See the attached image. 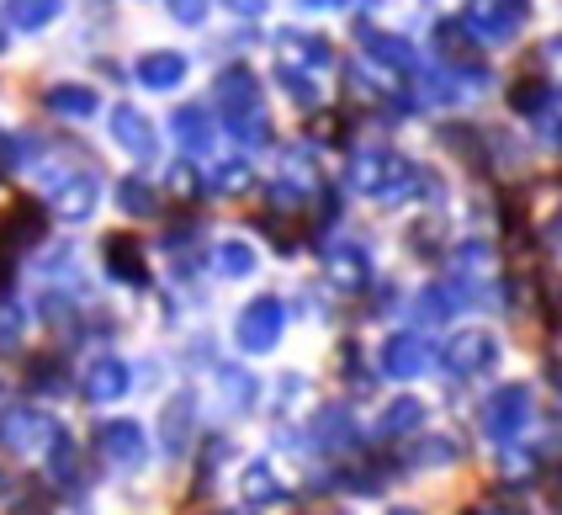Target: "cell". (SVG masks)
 <instances>
[{
    "instance_id": "obj_1",
    "label": "cell",
    "mask_w": 562,
    "mask_h": 515,
    "mask_svg": "<svg viewBox=\"0 0 562 515\" xmlns=\"http://www.w3.org/2000/svg\"><path fill=\"white\" fill-rule=\"evenodd\" d=\"M218 107L228 117V128L239 133L245 144H271V123H266V101H260V80L255 69L228 65L218 75Z\"/></svg>"
},
{
    "instance_id": "obj_2",
    "label": "cell",
    "mask_w": 562,
    "mask_h": 515,
    "mask_svg": "<svg viewBox=\"0 0 562 515\" xmlns=\"http://www.w3.org/2000/svg\"><path fill=\"white\" fill-rule=\"evenodd\" d=\"M281 329H286V303L266 292V298H250V303L239 309L234 340H239V351L245 356H266L281 340Z\"/></svg>"
},
{
    "instance_id": "obj_3",
    "label": "cell",
    "mask_w": 562,
    "mask_h": 515,
    "mask_svg": "<svg viewBox=\"0 0 562 515\" xmlns=\"http://www.w3.org/2000/svg\"><path fill=\"white\" fill-rule=\"evenodd\" d=\"M531 410H536L531 388L526 383H504V388H494V393L483 399V430H488L494 441H515V436L531 425Z\"/></svg>"
},
{
    "instance_id": "obj_4",
    "label": "cell",
    "mask_w": 562,
    "mask_h": 515,
    "mask_svg": "<svg viewBox=\"0 0 562 515\" xmlns=\"http://www.w3.org/2000/svg\"><path fill=\"white\" fill-rule=\"evenodd\" d=\"M494 361H499V340L488 329H457L440 346V367L451 378H483V372H494Z\"/></svg>"
},
{
    "instance_id": "obj_5",
    "label": "cell",
    "mask_w": 562,
    "mask_h": 515,
    "mask_svg": "<svg viewBox=\"0 0 562 515\" xmlns=\"http://www.w3.org/2000/svg\"><path fill=\"white\" fill-rule=\"evenodd\" d=\"M95 451L112 462V468H144V457H149V436H144V425L138 419H106L101 430H95Z\"/></svg>"
},
{
    "instance_id": "obj_6",
    "label": "cell",
    "mask_w": 562,
    "mask_h": 515,
    "mask_svg": "<svg viewBox=\"0 0 562 515\" xmlns=\"http://www.w3.org/2000/svg\"><path fill=\"white\" fill-rule=\"evenodd\" d=\"M436 48H440V59H446V69H457V75H468V80H488V65H483V54H477V37H472L468 22H440Z\"/></svg>"
},
{
    "instance_id": "obj_7",
    "label": "cell",
    "mask_w": 562,
    "mask_h": 515,
    "mask_svg": "<svg viewBox=\"0 0 562 515\" xmlns=\"http://www.w3.org/2000/svg\"><path fill=\"white\" fill-rule=\"evenodd\" d=\"M382 378H393V383H408V378H419L425 367H430V346L419 340V335H387L382 340Z\"/></svg>"
},
{
    "instance_id": "obj_8",
    "label": "cell",
    "mask_w": 562,
    "mask_h": 515,
    "mask_svg": "<svg viewBox=\"0 0 562 515\" xmlns=\"http://www.w3.org/2000/svg\"><path fill=\"white\" fill-rule=\"evenodd\" d=\"M112 138L123 144L133 160H155V149H159V138H155V123L138 112V107H112Z\"/></svg>"
},
{
    "instance_id": "obj_9",
    "label": "cell",
    "mask_w": 562,
    "mask_h": 515,
    "mask_svg": "<svg viewBox=\"0 0 562 515\" xmlns=\"http://www.w3.org/2000/svg\"><path fill=\"white\" fill-rule=\"evenodd\" d=\"M324 277H329L340 292H361L372 282V256H367V245H335V250L324 256Z\"/></svg>"
},
{
    "instance_id": "obj_10",
    "label": "cell",
    "mask_w": 562,
    "mask_h": 515,
    "mask_svg": "<svg viewBox=\"0 0 562 515\" xmlns=\"http://www.w3.org/2000/svg\"><path fill=\"white\" fill-rule=\"evenodd\" d=\"M101 256H106V271H112L117 282H127V288H144V282H149V266H144V245H138L133 234H106Z\"/></svg>"
},
{
    "instance_id": "obj_11",
    "label": "cell",
    "mask_w": 562,
    "mask_h": 515,
    "mask_svg": "<svg viewBox=\"0 0 562 515\" xmlns=\"http://www.w3.org/2000/svg\"><path fill=\"white\" fill-rule=\"evenodd\" d=\"M43 219H48V213H43V202H32V197H16V202L5 208V219H0V239H5L11 250H22V245H37V239H43V228H48Z\"/></svg>"
},
{
    "instance_id": "obj_12",
    "label": "cell",
    "mask_w": 562,
    "mask_h": 515,
    "mask_svg": "<svg viewBox=\"0 0 562 515\" xmlns=\"http://www.w3.org/2000/svg\"><path fill=\"white\" fill-rule=\"evenodd\" d=\"M462 22H468L477 37H488V43H509V37L520 33V11H509L504 0H472Z\"/></svg>"
},
{
    "instance_id": "obj_13",
    "label": "cell",
    "mask_w": 562,
    "mask_h": 515,
    "mask_svg": "<svg viewBox=\"0 0 562 515\" xmlns=\"http://www.w3.org/2000/svg\"><path fill=\"white\" fill-rule=\"evenodd\" d=\"M95 197H101L95 176H64V181H54V208H59L64 224H80V219H91V213H95Z\"/></svg>"
},
{
    "instance_id": "obj_14",
    "label": "cell",
    "mask_w": 562,
    "mask_h": 515,
    "mask_svg": "<svg viewBox=\"0 0 562 515\" xmlns=\"http://www.w3.org/2000/svg\"><path fill=\"white\" fill-rule=\"evenodd\" d=\"M313 192H318V165H308L303 149H286L271 197H277V202H297V197H313Z\"/></svg>"
},
{
    "instance_id": "obj_15",
    "label": "cell",
    "mask_w": 562,
    "mask_h": 515,
    "mask_svg": "<svg viewBox=\"0 0 562 515\" xmlns=\"http://www.w3.org/2000/svg\"><path fill=\"white\" fill-rule=\"evenodd\" d=\"M191 430H196V399L191 393H176L170 404H165V415H159V441L170 457H181L191 441Z\"/></svg>"
},
{
    "instance_id": "obj_16",
    "label": "cell",
    "mask_w": 562,
    "mask_h": 515,
    "mask_svg": "<svg viewBox=\"0 0 562 515\" xmlns=\"http://www.w3.org/2000/svg\"><path fill=\"white\" fill-rule=\"evenodd\" d=\"M361 48H367V59H372V65H382V69H404V75H414V69H419V59H414V43H408V37L361 27Z\"/></svg>"
},
{
    "instance_id": "obj_17",
    "label": "cell",
    "mask_w": 562,
    "mask_h": 515,
    "mask_svg": "<svg viewBox=\"0 0 562 515\" xmlns=\"http://www.w3.org/2000/svg\"><path fill=\"white\" fill-rule=\"evenodd\" d=\"M138 80H144L149 91H176V86L187 80V54H170V48L144 54V59H138Z\"/></svg>"
},
{
    "instance_id": "obj_18",
    "label": "cell",
    "mask_w": 562,
    "mask_h": 515,
    "mask_svg": "<svg viewBox=\"0 0 562 515\" xmlns=\"http://www.w3.org/2000/svg\"><path fill=\"white\" fill-rule=\"evenodd\" d=\"M170 128H176V138H181L187 155H207V149H213V117H207L202 107H176Z\"/></svg>"
},
{
    "instance_id": "obj_19",
    "label": "cell",
    "mask_w": 562,
    "mask_h": 515,
    "mask_svg": "<svg viewBox=\"0 0 562 515\" xmlns=\"http://www.w3.org/2000/svg\"><path fill=\"white\" fill-rule=\"evenodd\" d=\"M123 393H127V367L117 361V356H101L91 372H86V399L112 404V399H123Z\"/></svg>"
},
{
    "instance_id": "obj_20",
    "label": "cell",
    "mask_w": 562,
    "mask_h": 515,
    "mask_svg": "<svg viewBox=\"0 0 562 515\" xmlns=\"http://www.w3.org/2000/svg\"><path fill=\"white\" fill-rule=\"evenodd\" d=\"M387 170H393V155H382V149H361V155L350 160V187H356V192H367V197H382Z\"/></svg>"
},
{
    "instance_id": "obj_21",
    "label": "cell",
    "mask_w": 562,
    "mask_h": 515,
    "mask_svg": "<svg viewBox=\"0 0 562 515\" xmlns=\"http://www.w3.org/2000/svg\"><path fill=\"white\" fill-rule=\"evenodd\" d=\"M419 419H425V404L419 399H393L382 415H376V436L382 441H393V436H408V430H419Z\"/></svg>"
},
{
    "instance_id": "obj_22",
    "label": "cell",
    "mask_w": 562,
    "mask_h": 515,
    "mask_svg": "<svg viewBox=\"0 0 562 515\" xmlns=\"http://www.w3.org/2000/svg\"><path fill=\"white\" fill-rule=\"evenodd\" d=\"M239 494H245L250 505H271V500H286V483L277 479L271 462H250L245 479H239Z\"/></svg>"
},
{
    "instance_id": "obj_23",
    "label": "cell",
    "mask_w": 562,
    "mask_h": 515,
    "mask_svg": "<svg viewBox=\"0 0 562 515\" xmlns=\"http://www.w3.org/2000/svg\"><path fill=\"white\" fill-rule=\"evenodd\" d=\"M451 462H462V441L451 436H419L408 447V468H451Z\"/></svg>"
},
{
    "instance_id": "obj_24",
    "label": "cell",
    "mask_w": 562,
    "mask_h": 515,
    "mask_svg": "<svg viewBox=\"0 0 562 515\" xmlns=\"http://www.w3.org/2000/svg\"><path fill=\"white\" fill-rule=\"evenodd\" d=\"M48 112H59V117H95L101 97H95L91 86H54L48 91Z\"/></svg>"
},
{
    "instance_id": "obj_25",
    "label": "cell",
    "mask_w": 562,
    "mask_h": 515,
    "mask_svg": "<svg viewBox=\"0 0 562 515\" xmlns=\"http://www.w3.org/2000/svg\"><path fill=\"white\" fill-rule=\"evenodd\" d=\"M509 107H515L520 117H547V112H552V91H547V80L520 75V80L509 86Z\"/></svg>"
},
{
    "instance_id": "obj_26",
    "label": "cell",
    "mask_w": 562,
    "mask_h": 515,
    "mask_svg": "<svg viewBox=\"0 0 562 515\" xmlns=\"http://www.w3.org/2000/svg\"><path fill=\"white\" fill-rule=\"evenodd\" d=\"M37 436H48V419L32 415V410H11V415L0 419V441H5V447L27 451Z\"/></svg>"
},
{
    "instance_id": "obj_27",
    "label": "cell",
    "mask_w": 562,
    "mask_h": 515,
    "mask_svg": "<svg viewBox=\"0 0 562 515\" xmlns=\"http://www.w3.org/2000/svg\"><path fill=\"white\" fill-rule=\"evenodd\" d=\"M277 48H286L297 65H308V69H324L335 59V54H329V37H308V33H292V27L277 33Z\"/></svg>"
},
{
    "instance_id": "obj_28",
    "label": "cell",
    "mask_w": 562,
    "mask_h": 515,
    "mask_svg": "<svg viewBox=\"0 0 562 515\" xmlns=\"http://www.w3.org/2000/svg\"><path fill=\"white\" fill-rule=\"evenodd\" d=\"M64 11V0H5V22H16L22 33H37L48 27L54 16Z\"/></svg>"
},
{
    "instance_id": "obj_29",
    "label": "cell",
    "mask_w": 562,
    "mask_h": 515,
    "mask_svg": "<svg viewBox=\"0 0 562 515\" xmlns=\"http://www.w3.org/2000/svg\"><path fill=\"white\" fill-rule=\"evenodd\" d=\"M350 436H356V425H350V415H345L340 404H329V410H318V419H313V447L335 451V447H345Z\"/></svg>"
},
{
    "instance_id": "obj_30",
    "label": "cell",
    "mask_w": 562,
    "mask_h": 515,
    "mask_svg": "<svg viewBox=\"0 0 562 515\" xmlns=\"http://www.w3.org/2000/svg\"><path fill=\"white\" fill-rule=\"evenodd\" d=\"M213 260H218L223 277H255V266H260V260H255V250L245 245V239H223L218 250H213Z\"/></svg>"
},
{
    "instance_id": "obj_31",
    "label": "cell",
    "mask_w": 562,
    "mask_h": 515,
    "mask_svg": "<svg viewBox=\"0 0 562 515\" xmlns=\"http://www.w3.org/2000/svg\"><path fill=\"white\" fill-rule=\"evenodd\" d=\"M218 383H223V404H228L234 415H245V410L255 404V378H250V372H239V367H223Z\"/></svg>"
},
{
    "instance_id": "obj_32",
    "label": "cell",
    "mask_w": 562,
    "mask_h": 515,
    "mask_svg": "<svg viewBox=\"0 0 562 515\" xmlns=\"http://www.w3.org/2000/svg\"><path fill=\"white\" fill-rule=\"evenodd\" d=\"M457 309H462V292H457V288H425V292H419V320H425V324L451 320Z\"/></svg>"
},
{
    "instance_id": "obj_33",
    "label": "cell",
    "mask_w": 562,
    "mask_h": 515,
    "mask_svg": "<svg viewBox=\"0 0 562 515\" xmlns=\"http://www.w3.org/2000/svg\"><path fill=\"white\" fill-rule=\"evenodd\" d=\"M117 202H123L127 219H144V213H155V187L144 176H127V181H117Z\"/></svg>"
},
{
    "instance_id": "obj_34",
    "label": "cell",
    "mask_w": 562,
    "mask_h": 515,
    "mask_svg": "<svg viewBox=\"0 0 562 515\" xmlns=\"http://www.w3.org/2000/svg\"><path fill=\"white\" fill-rule=\"evenodd\" d=\"M250 187H255V170L245 160L218 165V176H213V192H223V197H245Z\"/></svg>"
},
{
    "instance_id": "obj_35",
    "label": "cell",
    "mask_w": 562,
    "mask_h": 515,
    "mask_svg": "<svg viewBox=\"0 0 562 515\" xmlns=\"http://www.w3.org/2000/svg\"><path fill=\"white\" fill-rule=\"evenodd\" d=\"M440 138H446V149H457L468 165H483V144H477L483 133H477V128H446Z\"/></svg>"
},
{
    "instance_id": "obj_36",
    "label": "cell",
    "mask_w": 562,
    "mask_h": 515,
    "mask_svg": "<svg viewBox=\"0 0 562 515\" xmlns=\"http://www.w3.org/2000/svg\"><path fill=\"white\" fill-rule=\"evenodd\" d=\"M228 457V436H213L207 447H202V462H196V489H207L213 473H218V462Z\"/></svg>"
},
{
    "instance_id": "obj_37",
    "label": "cell",
    "mask_w": 562,
    "mask_h": 515,
    "mask_svg": "<svg viewBox=\"0 0 562 515\" xmlns=\"http://www.w3.org/2000/svg\"><path fill=\"white\" fill-rule=\"evenodd\" d=\"M32 388H64V361L37 356V361H32Z\"/></svg>"
},
{
    "instance_id": "obj_38",
    "label": "cell",
    "mask_w": 562,
    "mask_h": 515,
    "mask_svg": "<svg viewBox=\"0 0 562 515\" xmlns=\"http://www.w3.org/2000/svg\"><path fill=\"white\" fill-rule=\"evenodd\" d=\"M457 260H462V277H477V271L494 260V250H488V245H477V239H468V245L457 250Z\"/></svg>"
},
{
    "instance_id": "obj_39",
    "label": "cell",
    "mask_w": 562,
    "mask_h": 515,
    "mask_svg": "<svg viewBox=\"0 0 562 515\" xmlns=\"http://www.w3.org/2000/svg\"><path fill=\"white\" fill-rule=\"evenodd\" d=\"M16 340H22V314H16V303H5L0 309V351H16Z\"/></svg>"
},
{
    "instance_id": "obj_40",
    "label": "cell",
    "mask_w": 562,
    "mask_h": 515,
    "mask_svg": "<svg viewBox=\"0 0 562 515\" xmlns=\"http://www.w3.org/2000/svg\"><path fill=\"white\" fill-rule=\"evenodd\" d=\"M531 473H536V457H531V451H504V479L520 483V479H531Z\"/></svg>"
},
{
    "instance_id": "obj_41",
    "label": "cell",
    "mask_w": 562,
    "mask_h": 515,
    "mask_svg": "<svg viewBox=\"0 0 562 515\" xmlns=\"http://www.w3.org/2000/svg\"><path fill=\"white\" fill-rule=\"evenodd\" d=\"M277 80L286 86V91H292V101H303V107H308V101H318V91H313V86L303 80V75H297V69H277Z\"/></svg>"
},
{
    "instance_id": "obj_42",
    "label": "cell",
    "mask_w": 562,
    "mask_h": 515,
    "mask_svg": "<svg viewBox=\"0 0 562 515\" xmlns=\"http://www.w3.org/2000/svg\"><path fill=\"white\" fill-rule=\"evenodd\" d=\"M165 5H170V16L187 22V27H196V22L207 16V0H165Z\"/></svg>"
},
{
    "instance_id": "obj_43",
    "label": "cell",
    "mask_w": 562,
    "mask_h": 515,
    "mask_svg": "<svg viewBox=\"0 0 562 515\" xmlns=\"http://www.w3.org/2000/svg\"><path fill=\"white\" fill-rule=\"evenodd\" d=\"M313 133H318L324 144H345V138H340V133H345V123H340V117H335V112H318V117H313Z\"/></svg>"
},
{
    "instance_id": "obj_44",
    "label": "cell",
    "mask_w": 562,
    "mask_h": 515,
    "mask_svg": "<svg viewBox=\"0 0 562 515\" xmlns=\"http://www.w3.org/2000/svg\"><path fill=\"white\" fill-rule=\"evenodd\" d=\"M408 245H414L419 256H430V250H436V224H430V219H425V224H414L408 228Z\"/></svg>"
},
{
    "instance_id": "obj_45",
    "label": "cell",
    "mask_w": 562,
    "mask_h": 515,
    "mask_svg": "<svg viewBox=\"0 0 562 515\" xmlns=\"http://www.w3.org/2000/svg\"><path fill=\"white\" fill-rule=\"evenodd\" d=\"M54 473L75 479V447H69V436H59V447H54Z\"/></svg>"
},
{
    "instance_id": "obj_46",
    "label": "cell",
    "mask_w": 562,
    "mask_h": 515,
    "mask_svg": "<svg viewBox=\"0 0 562 515\" xmlns=\"http://www.w3.org/2000/svg\"><path fill=\"white\" fill-rule=\"evenodd\" d=\"M223 5H228L234 16H245V22H255V16H266V11H271L266 0H223Z\"/></svg>"
},
{
    "instance_id": "obj_47",
    "label": "cell",
    "mask_w": 562,
    "mask_h": 515,
    "mask_svg": "<svg viewBox=\"0 0 562 515\" xmlns=\"http://www.w3.org/2000/svg\"><path fill=\"white\" fill-rule=\"evenodd\" d=\"M266 234H271V239H277L281 250H297V234H292V228L281 224V219H266Z\"/></svg>"
},
{
    "instance_id": "obj_48",
    "label": "cell",
    "mask_w": 562,
    "mask_h": 515,
    "mask_svg": "<svg viewBox=\"0 0 562 515\" xmlns=\"http://www.w3.org/2000/svg\"><path fill=\"white\" fill-rule=\"evenodd\" d=\"M170 181H176V192H196V181H202V176H196V170H191V165L181 160L176 170H170Z\"/></svg>"
},
{
    "instance_id": "obj_49",
    "label": "cell",
    "mask_w": 562,
    "mask_h": 515,
    "mask_svg": "<svg viewBox=\"0 0 562 515\" xmlns=\"http://www.w3.org/2000/svg\"><path fill=\"white\" fill-rule=\"evenodd\" d=\"M297 393H303V378H297V372H286V378H281L277 404H281V410H286V404H297Z\"/></svg>"
},
{
    "instance_id": "obj_50",
    "label": "cell",
    "mask_w": 562,
    "mask_h": 515,
    "mask_svg": "<svg viewBox=\"0 0 562 515\" xmlns=\"http://www.w3.org/2000/svg\"><path fill=\"white\" fill-rule=\"evenodd\" d=\"M541 144L562 155V123H558V117H541Z\"/></svg>"
},
{
    "instance_id": "obj_51",
    "label": "cell",
    "mask_w": 562,
    "mask_h": 515,
    "mask_svg": "<svg viewBox=\"0 0 562 515\" xmlns=\"http://www.w3.org/2000/svg\"><path fill=\"white\" fill-rule=\"evenodd\" d=\"M483 515H526V505H509V500H488V505H477Z\"/></svg>"
},
{
    "instance_id": "obj_52",
    "label": "cell",
    "mask_w": 562,
    "mask_h": 515,
    "mask_svg": "<svg viewBox=\"0 0 562 515\" xmlns=\"http://www.w3.org/2000/svg\"><path fill=\"white\" fill-rule=\"evenodd\" d=\"M547 489H552V500L562 505V468H552V473H547Z\"/></svg>"
},
{
    "instance_id": "obj_53",
    "label": "cell",
    "mask_w": 562,
    "mask_h": 515,
    "mask_svg": "<svg viewBox=\"0 0 562 515\" xmlns=\"http://www.w3.org/2000/svg\"><path fill=\"white\" fill-rule=\"evenodd\" d=\"M547 378H552V388H562V356H552V361H547Z\"/></svg>"
},
{
    "instance_id": "obj_54",
    "label": "cell",
    "mask_w": 562,
    "mask_h": 515,
    "mask_svg": "<svg viewBox=\"0 0 562 515\" xmlns=\"http://www.w3.org/2000/svg\"><path fill=\"white\" fill-rule=\"evenodd\" d=\"M504 5H509V11H520V16L531 11V0H504Z\"/></svg>"
},
{
    "instance_id": "obj_55",
    "label": "cell",
    "mask_w": 562,
    "mask_h": 515,
    "mask_svg": "<svg viewBox=\"0 0 562 515\" xmlns=\"http://www.w3.org/2000/svg\"><path fill=\"white\" fill-rule=\"evenodd\" d=\"M0 54H5V16H0Z\"/></svg>"
},
{
    "instance_id": "obj_56",
    "label": "cell",
    "mask_w": 562,
    "mask_h": 515,
    "mask_svg": "<svg viewBox=\"0 0 562 515\" xmlns=\"http://www.w3.org/2000/svg\"><path fill=\"white\" fill-rule=\"evenodd\" d=\"M387 515H419V511H408V505H398V511H387Z\"/></svg>"
},
{
    "instance_id": "obj_57",
    "label": "cell",
    "mask_w": 562,
    "mask_h": 515,
    "mask_svg": "<svg viewBox=\"0 0 562 515\" xmlns=\"http://www.w3.org/2000/svg\"><path fill=\"white\" fill-rule=\"evenodd\" d=\"M552 234H558V245H562V219H558V228H552Z\"/></svg>"
},
{
    "instance_id": "obj_58",
    "label": "cell",
    "mask_w": 562,
    "mask_h": 515,
    "mask_svg": "<svg viewBox=\"0 0 562 515\" xmlns=\"http://www.w3.org/2000/svg\"><path fill=\"white\" fill-rule=\"evenodd\" d=\"M303 5H324V0H303Z\"/></svg>"
},
{
    "instance_id": "obj_59",
    "label": "cell",
    "mask_w": 562,
    "mask_h": 515,
    "mask_svg": "<svg viewBox=\"0 0 562 515\" xmlns=\"http://www.w3.org/2000/svg\"><path fill=\"white\" fill-rule=\"evenodd\" d=\"M462 515H483V511H462Z\"/></svg>"
},
{
    "instance_id": "obj_60",
    "label": "cell",
    "mask_w": 562,
    "mask_h": 515,
    "mask_svg": "<svg viewBox=\"0 0 562 515\" xmlns=\"http://www.w3.org/2000/svg\"><path fill=\"white\" fill-rule=\"evenodd\" d=\"M340 5H350V0H340Z\"/></svg>"
},
{
    "instance_id": "obj_61",
    "label": "cell",
    "mask_w": 562,
    "mask_h": 515,
    "mask_svg": "<svg viewBox=\"0 0 562 515\" xmlns=\"http://www.w3.org/2000/svg\"><path fill=\"white\" fill-rule=\"evenodd\" d=\"M0 489H5V479H0Z\"/></svg>"
}]
</instances>
